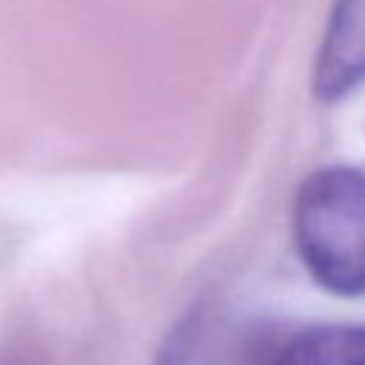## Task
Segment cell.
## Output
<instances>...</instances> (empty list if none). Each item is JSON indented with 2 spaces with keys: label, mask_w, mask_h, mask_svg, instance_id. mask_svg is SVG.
<instances>
[{
  "label": "cell",
  "mask_w": 365,
  "mask_h": 365,
  "mask_svg": "<svg viewBox=\"0 0 365 365\" xmlns=\"http://www.w3.org/2000/svg\"><path fill=\"white\" fill-rule=\"evenodd\" d=\"M365 83V0H334L317 48L311 88L319 103H336Z\"/></svg>",
  "instance_id": "2"
},
{
  "label": "cell",
  "mask_w": 365,
  "mask_h": 365,
  "mask_svg": "<svg viewBox=\"0 0 365 365\" xmlns=\"http://www.w3.org/2000/svg\"><path fill=\"white\" fill-rule=\"evenodd\" d=\"M294 248L317 285L365 297V171L325 165L294 197Z\"/></svg>",
  "instance_id": "1"
},
{
  "label": "cell",
  "mask_w": 365,
  "mask_h": 365,
  "mask_svg": "<svg viewBox=\"0 0 365 365\" xmlns=\"http://www.w3.org/2000/svg\"><path fill=\"white\" fill-rule=\"evenodd\" d=\"M274 365H365V325H311L288 339Z\"/></svg>",
  "instance_id": "3"
},
{
  "label": "cell",
  "mask_w": 365,
  "mask_h": 365,
  "mask_svg": "<svg viewBox=\"0 0 365 365\" xmlns=\"http://www.w3.org/2000/svg\"><path fill=\"white\" fill-rule=\"evenodd\" d=\"M0 365H43L34 354H23V351H9L0 354Z\"/></svg>",
  "instance_id": "4"
}]
</instances>
